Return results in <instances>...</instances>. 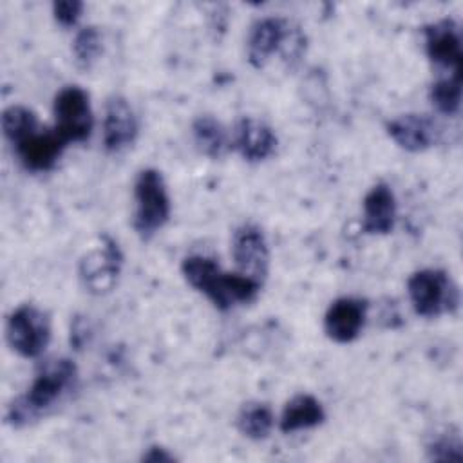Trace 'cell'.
Returning <instances> with one entry per match:
<instances>
[{
    "label": "cell",
    "instance_id": "obj_21",
    "mask_svg": "<svg viewBox=\"0 0 463 463\" xmlns=\"http://www.w3.org/2000/svg\"><path fill=\"white\" fill-rule=\"evenodd\" d=\"M430 101L438 112L454 116L461 105V74H447L438 78L430 87Z\"/></svg>",
    "mask_w": 463,
    "mask_h": 463
},
{
    "label": "cell",
    "instance_id": "obj_22",
    "mask_svg": "<svg viewBox=\"0 0 463 463\" xmlns=\"http://www.w3.org/2000/svg\"><path fill=\"white\" fill-rule=\"evenodd\" d=\"M101 52V34L94 25L83 27L76 33L72 42L74 61L80 69L89 71Z\"/></svg>",
    "mask_w": 463,
    "mask_h": 463
},
{
    "label": "cell",
    "instance_id": "obj_7",
    "mask_svg": "<svg viewBox=\"0 0 463 463\" xmlns=\"http://www.w3.org/2000/svg\"><path fill=\"white\" fill-rule=\"evenodd\" d=\"M123 266V253L118 242L107 235L99 237V242L89 248L78 264V275L83 288L92 295L109 293L119 277Z\"/></svg>",
    "mask_w": 463,
    "mask_h": 463
},
{
    "label": "cell",
    "instance_id": "obj_6",
    "mask_svg": "<svg viewBox=\"0 0 463 463\" xmlns=\"http://www.w3.org/2000/svg\"><path fill=\"white\" fill-rule=\"evenodd\" d=\"M5 338L20 356L36 358L51 340V318L38 306L22 304L7 317Z\"/></svg>",
    "mask_w": 463,
    "mask_h": 463
},
{
    "label": "cell",
    "instance_id": "obj_3",
    "mask_svg": "<svg viewBox=\"0 0 463 463\" xmlns=\"http://www.w3.org/2000/svg\"><path fill=\"white\" fill-rule=\"evenodd\" d=\"M170 217V197L159 170L145 168L134 181V217L136 233L146 241L159 232Z\"/></svg>",
    "mask_w": 463,
    "mask_h": 463
},
{
    "label": "cell",
    "instance_id": "obj_2",
    "mask_svg": "<svg viewBox=\"0 0 463 463\" xmlns=\"http://www.w3.org/2000/svg\"><path fill=\"white\" fill-rule=\"evenodd\" d=\"M181 271L186 282L203 293L217 309H232L257 298L260 284L241 275L224 273L215 260L203 255H190L183 260Z\"/></svg>",
    "mask_w": 463,
    "mask_h": 463
},
{
    "label": "cell",
    "instance_id": "obj_19",
    "mask_svg": "<svg viewBox=\"0 0 463 463\" xmlns=\"http://www.w3.org/2000/svg\"><path fill=\"white\" fill-rule=\"evenodd\" d=\"M275 423L273 411L264 402H248L241 407L235 425L239 432L250 439H264L269 436Z\"/></svg>",
    "mask_w": 463,
    "mask_h": 463
},
{
    "label": "cell",
    "instance_id": "obj_5",
    "mask_svg": "<svg viewBox=\"0 0 463 463\" xmlns=\"http://www.w3.org/2000/svg\"><path fill=\"white\" fill-rule=\"evenodd\" d=\"M407 293L420 317L434 318L454 313L459 306V289L443 269H420L407 280Z\"/></svg>",
    "mask_w": 463,
    "mask_h": 463
},
{
    "label": "cell",
    "instance_id": "obj_12",
    "mask_svg": "<svg viewBox=\"0 0 463 463\" xmlns=\"http://www.w3.org/2000/svg\"><path fill=\"white\" fill-rule=\"evenodd\" d=\"M65 146L67 141L58 134L56 128L40 127L13 148L24 168L31 172H47L56 165Z\"/></svg>",
    "mask_w": 463,
    "mask_h": 463
},
{
    "label": "cell",
    "instance_id": "obj_25",
    "mask_svg": "<svg viewBox=\"0 0 463 463\" xmlns=\"http://www.w3.org/2000/svg\"><path fill=\"white\" fill-rule=\"evenodd\" d=\"M143 459L145 461H152V463H157V461H174V456L170 452H166V449L163 447H150L145 454H143Z\"/></svg>",
    "mask_w": 463,
    "mask_h": 463
},
{
    "label": "cell",
    "instance_id": "obj_24",
    "mask_svg": "<svg viewBox=\"0 0 463 463\" xmlns=\"http://www.w3.org/2000/svg\"><path fill=\"white\" fill-rule=\"evenodd\" d=\"M81 11H83V2H80V0H61V2L52 4L54 20L61 27L76 25V22L81 16Z\"/></svg>",
    "mask_w": 463,
    "mask_h": 463
},
{
    "label": "cell",
    "instance_id": "obj_13",
    "mask_svg": "<svg viewBox=\"0 0 463 463\" xmlns=\"http://www.w3.org/2000/svg\"><path fill=\"white\" fill-rule=\"evenodd\" d=\"M137 118L123 96L109 98L103 116V145L109 152H121L137 137Z\"/></svg>",
    "mask_w": 463,
    "mask_h": 463
},
{
    "label": "cell",
    "instance_id": "obj_20",
    "mask_svg": "<svg viewBox=\"0 0 463 463\" xmlns=\"http://www.w3.org/2000/svg\"><path fill=\"white\" fill-rule=\"evenodd\" d=\"M40 128L36 114L24 105H11L2 112V130L5 139L14 146Z\"/></svg>",
    "mask_w": 463,
    "mask_h": 463
},
{
    "label": "cell",
    "instance_id": "obj_11",
    "mask_svg": "<svg viewBox=\"0 0 463 463\" xmlns=\"http://www.w3.org/2000/svg\"><path fill=\"white\" fill-rule=\"evenodd\" d=\"M367 317V302L358 297H340L327 307L324 315L326 335L338 344L353 342Z\"/></svg>",
    "mask_w": 463,
    "mask_h": 463
},
{
    "label": "cell",
    "instance_id": "obj_18",
    "mask_svg": "<svg viewBox=\"0 0 463 463\" xmlns=\"http://www.w3.org/2000/svg\"><path fill=\"white\" fill-rule=\"evenodd\" d=\"M192 136L199 152L212 159L222 157L232 145V139L226 128L221 125V121H217L213 116H208V114L194 119Z\"/></svg>",
    "mask_w": 463,
    "mask_h": 463
},
{
    "label": "cell",
    "instance_id": "obj_1",
    "mask_svg": "<svg viewBox=\"0 0 463 463\" xmlns=\"http://www.w3.org/2000/svg\"><path fill=\"white\" fill-rule=\"evenodd\" d=\"M76 378L78 369L72 360L54 358L45 362L27 392L11 402L5 412V421L13 427H24L45 416L74 389Z\"/></svg>",
    "mask_w": 463,
    "mask_h": 463
},
{
    "label": "cell",
    "instance_id": "obj_4",
    "mask_svg": "<svg viewBox=\"0 0 463 463\" xmlns=\"http://www.w3.org/2000/svg\"><path fill=\"white\" fill-rule=\"evenodd\" d=\"M302 34L279 16L257 20L248 34V60L255 69H262L268 60L280 52L284 60H297L302 52Z\"/></svg>",
    "mask_w": 463,
    "mask_h": 463
},
{
    "label": "cell",
    "instance_id": "obj_14",
    "mask_svg": "<svg viewBox=\"0 0 463 463\" xmlns=\"http://www.w3.org/2000/svg\"><path fill=\"white\" fill-rule=\"evenodd\" d=\"M387 134L400 148L423 152L438 141L439 128L436 121L425 114H402L387 123Z\"/></svg>",
    "mask_w": 463,
    "mask_h": 463
},
{
    "label": "cell",
    "instance_id": "obj_10",
    "mask_svg": "<svg viewBox=\"0 0 463 463\" xmlns=\"http://www.w3.org/2000/svg\"><path fill=\"white\" fill-rule=\"evenodd\" d=\"M425 51L429 60L443 72H459L461 36L458 24L452 18H443L423 27Z\"/></svg>",
    "mask_w": 463,
    "mask_h": 463
},
{
    "label": "cell",
    "instance_id": "obj_16",
    "mask_svg": "<svg viewBox=\"0 0 463 463\" xmlns=\"http://www.w3.org/2000/svg\"><path fill=\"white\" fill-rule=\"evenodd\" d=\"M396 199L387 183H376L362 203V230L371 235H383L394 228Z\"/></svg>",
    "mask_w": 463,
    "mask_h": 463
},
{
    "label": "cell",
    "instance_id": "obj_15",
    "mask_svg": "<svg viewBox=\"0 0 463 463\" xmlns=\"http://www.w3.org/2000/svg\"><path fill=\"white\" fill-rule=\"evenodd\" d=\"M232 146L246 161L257 163L268 159L275 152L277 136L268 123L257 118H242L232 132Z\"/></svg>",
    "mask_w": 463,
    "mask_h": 463
},
{
    "label": "cell",
    "instance_id": "obj_23",
    "mask_svg": "<svg viewBox=\"0 0 463 463\" xmlns=\"http://www.w3.org/2000/svg\"><path fill=\"white\" fill-rule=\"evenodd\" d=\"M432 461H459L461 459V438L458 432H441L427 447Z\"/></svg>",
    "mask_w": 463,
    "mask_h": 463
},
{
    "label": "cell",
    "instance_id": "obj_17",
    "mask_svg": "<svg viewBox=\"0 0 463 463\" xmlns=\"http://www.w3.org/2000/svg\"><path fill=\"white\" fill-rule=\"evenodd\" d=\"M326 420V411L322 403L311 394L293 396L282 409L279 427L284 434L311 429Z\"/></svg>",
    "mask_w": 463,
    "mask_h": 463
},
{
    "label": "cell",
    "instance_id": "obj_9",
    "mask_svg": "<svg viewBox=\"0 0 463 463\" xmlns=\"http://www.w3.org/2000/svg\"><path fill=\"white\" fill-rule=\"evenodd\" d=\"M232 257L237 273L259 282L262 286L269 271V250L262 230L257 224H241L232 237Z\"/></svg>",
    "mask_w": 463,
    "mask_h": 463
},
{
    "label": "cell",
    "instance_id": "obj_8",
    "mask_svg": "<svg viewBox=\"0 0 463 463\" xmlns=\"http://www.w3.org/2000/svg\"><path fill=\"white\" fill-rule=\"evenodd\" d=\"M52 114L54 128L67 143H81L90 136L94 125L92 109L89 94L81 87H63L54 98Z\"/></svg>",
    "mask_w": 463,
    "mask_h": 463
}]
</instances>
